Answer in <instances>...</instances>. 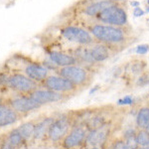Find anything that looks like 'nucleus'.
<instances>
[{"instance_id":"f257e3e1","label":"nucleus","mask_w":149,"mask_h":149,"mask_svg":"<svg viewBox=\"0 0 149 149\" xmlns=\"http://www.w3.org/2000/svg\"><path fill=\"white\" fill-rule=\"evenodd\" d=\"M91 34L107 46L122 44L126 41L125 30L112 25H93L91 27Z\"/></svg>"},{"instance_id":"f03ea898","label":"nucleus","mask_w":149,"mask_h":149,"mask_svg":"<svg viewBox=\"0 0 149 149\" xmlns=\"http://www.w3.org/2000/svg\"><path fill=\"white\" fill-rule=\"evenodd\" d=\"M73 126L74 118L70 114H61L56 116L50 126L46 139L52 143L62 142Z\"/></svg>"},{"instance_id":"7ed1b4c3","label":"nucleus","mask_w":149,"mask_h":149,"mask_svg":"<svg viewBox=\"0 0 149 149\" xmlns=\"http://www.w3.org/2000/svg\"><path fill=\"white\" fill-rule=\"evenodd\" d=\"M100 22L109 25L116 26V27H123L127 24V13L123 8L115 2L109 8L100 12L97 16H95Z\"/></svg>"},{"instance_id":"20e7f679","label":"nucleus","mask_w":149,"mask_h":149,"mask_svg":"<svg viewBox=\"0 0 149 149\" xmlns=\"http://www.w3.org/2000/svg\"><path fill=\"white\" fill-rule=\"evenodd\" d=\"M40 84L37 81H33L25 74L21 73H13L9 76L8 83H7V88H10L16 93H23V95H28L34 92L35 90L39 88Z\"/></svg>"},{"instance_id":"39448f33","label":"nucleus","mask_w":149,"mask_h":149,"mask_svg":"<svg viewBox=\"0 0 149 149\" xmlns=\"http://www.w3.org/2000/svg\"><path fill=\"white\" fill-rule=\"evenodd\" d=\"M57 71L59 76L66 78L67 80L72 81L77 86H85L91 80V74L88 71H86L83 67L77 66V65L62 67V68L58 69Z\"/></svg>"},{"instance_id":"423d86ee","label":"nucleus","mask_w":149,"mask_h":149,"mask_svg":"<svg viewBox=\"0 0 149 149\" xmlns=\"http://www.w3.org/2000/svg\"><path fill=\"white\" fill-rule=\"evenodd\" d=\"M7 103L14 110L18 112L21 116L28 114L29 112L40 109L41 105L30 95H23V93H17L14 97H11L9 100H7Z\"/></svg>"},{"instance_id":"0eeeda50","label":"nucleus","mask_w":149,"mask_h":149,"mask_svg":"<svg viewBox=\"0 0 149 149\" xmlns=\"http://www.w3.org/2000/svg\"><path fill=\"white\" fill-rule=\"evenodd\" d=\"M41 85L43 86L44 88L54 92L63 93V95H69L74 92H76L78 86L74 85L72 81L67 80L64 77H61L59 74L57 76H48L46 80L43 81Z\"/></svg>"},{"instance_id":"6e6552de","label":"nucleus","mask_w":149,"mask_h":149,"mask_svg":"<svg viewBox=\"0 0 149 149\" xmlns=\"http://www.w3.org/2000/svg\"><path fill=\"white\" fill-rule=\"evenodd\" d=\"M88 130L83 124H74L70 132L62 140L64 149H76L86 142V137Z\"/></svg>"},{"instance_id":"1a4fd4ad","label":"nucleus","mask_w":149,"mask_h":149,"mask_svg":"<svg viewBox=\"0 0 149 149\" xmlns=\"http://www.w3.org/2000/svg\"><path fill=\"white\" fill-rule=\"evenodd\" d=\"M62 36L69 42L76 43L80 45H92L93 43V38L90 32L80 27L69 26L61 31Z\"/></svg>"},{"instance_id":"9d476101","label":"nucleus","mask_w":149,"mask_h":149,"mask_svg":"<svg viewBox=\"0 0 149 149\" xmlns=\"http://www.w3.org/2000/svg\"><path fill=\"white\" fill-rule=\"evenodd\" d=\"M111 125L109 122L105 123L104 125L98 127L97 129H93L88 132V135L86 137V145L90 147L93 146H102L105 145L109 139V135L111 133Z\"/></svg>"},{"instance_id":"9b49d317","label":"nucleus","mask_w":149,"mask_h":149,"mask_svg":"<svg viewBox=\"0 0 149 149\" xmlns=\"http://www.w3.org/2000/svg\"><path fill=\"white\" fill-rule=\"evenodd\" d=\"M30 95L41 107L45 104H49V103L59 102L65 100V95L63 93L47 90V88H37L34 92L31 93Z\"/></svg>"},{"instance_id":"f8f14e48","label":"nucleus","mask_w":149,"mask_h":149,"mask_svg":"<svg viewBox=\"0 0 149 149\" xmlns=\"http://www.w3.org/2000/svg\"><path fill=\"white\" fill-rule=\"evenodd\" d=\"M26 144L27 143L18 131L17 127H15L3 134L0 149H22Z\"/></svg>"},{"instance_id":"ddd939ff","label":"nucleus","mask_w":149,"mask_h":149,"mask_svg":"<svg viewBox=\"0 0 149 149\" xmlns=\"http://www.w3.org/2000/svg\"><path fill=\"white\" fill-rule=\"evenodd\" d=\"M22 118L7 102H0V128L11 126Z\"/></svg>"},{"instance_id":"4468645a","label":"nucleus","mask_w":149,"mask_h":149,"mask_svg":"<svg viewBox=\"0 0 149 149\" xmlns=\"http://www.w3.org/2000/svg\"><path fill=\"white\" fill-rule=\"evenodd\" d=\"M23 74L32 79L33 81H37L38 84H42L49 76V69L43 65L29 63L26 64L23 69Z\"/></svg>"},{"instance_id":"2eb2a0df","label":"nucleus","mask_w":149,"mask_h":149,"mask_svg":"<svg viewBox=\"0 0 149 149\" xmlns=\"http://www.w3.org/2000/svg\"><path fill=\"white\" fill-rule=\"evenodd\" d=\"M56 116H46L44 118L40 119V120L36 121L35 124V132H34V137H33L32 142L35 141H42L46 139L48 131L51 126L52 122L54 121Z\"/></svg>"},{"instance_id":"dca6fc26","label":"nucleus","mask_w":149,"mask_h":149,"mask_svg":"<svg viewBox=\"0 0 149 149\" xmlns=\"http://www.w3.org/2000/svg\"><path fill=\"white\" fill-rule=\"evenodd\" d=\"M49 58L53 64H55L57 67L62 68V67L67 66H73L78 63L77 58L73 55H69L63 52H51L49 54Z\"/></svg>"},{"instance_id":"f3484780","label":"nucleus","mask_w":149,"mask_h":149,"mask_svg":"<svg viewBox=\"0 0 149 149\" xmlns=\"http://www.w3.org/2000/svg\"><path fill=\"white\" fill-rule=\"evenodd\" d=\"M91 49V53L92 56L95 60V63L97 62H103L107 59H109L110 56V52L109 47L103 43H98V44H95Z\"/></svg>"},{"instance_id":"a211bd4d","label":"nucleus","mask_w":149,"mask_h":149,"mask_svg":"<svg viewBox=\"0 0 149 149\" xmlns=\"http://www.w3.org/2000/svg\"><path fill=\"white\" fill-rule=\"evenodd\" d=\"M114 3L115 2L111 1V0H102V1L95 2V3L88 5L85 9V13L88 16H97L100 12L105 10Z\"/></svg>"},{"instance_id":"6ab92c4d","label":"nucleus","mask_w":149,"mask_h":149,"mask_svg":"<svg viewBox=\"0 0 149 149\" xmlns=\"http://www.w3.org/2000/svg\"><path fill=\"white\" fill-rule=\"evenodd\" d=\"M35 124H36V121L30 120V121L23 122L22 124L17 126L18 131L20 132V134L22 135L24 140L26 141V143L32 142L33 141L34 132H35Z\"/></svg>"},{"instance_id":"aec40b11","label":"nucleus","mask_w":149,"mask_h":149,"mask_svg":"<svg viewBox=\"0 0 149 149\" xmlns=\"http://www.w3.org/2000/svg\"><path fill=\"white\" fill-rule=\"evenodd\" d=\"M136 125L139 129H146L149 126V107H142L138 110Z\"/></svg>"},{"instance_id":"412c9836","label":"nucleus","mask_w":149,"mask_h":149,"mask_svg":"<svg viewBox=\"0 0 149 149\" xmlns=\"http://www.w3.org/2000/svg\"><path fill=\"white\" fill-rule=\"evenodd\" d=\"M136 133H137V129L130 127L127 128L125 131L123 132L122 138L124 139L126 145L128 146L129 149H137L139 147L137 140H136Z\"/></svg>"},{"instance_id":"4be33fe9","label":"nucleus","mask_w":149,"mask_h":149,"mask_svg":"<svg viewBox=\"0 0 149 149\" xmlns=\"http://www.w3.org/2000/svg\"><path fill=\"white\" fill-rule=\"evenodd\" d=\"M74 57L77 58L78 61H81V63H86V64L95 63L92 56L90 48H80V49L76 51V56Z\"/></svg>"},{"instance_id":"5701e85b","label":"nucleus","mask_w":149,"mask_h":149,"mask_svg":"<svg viewBox=\"0 0 149 149\" xmlns=\"http://www.w3.org/2000/svg\"><path fill=\"white\" fill-rule=\"evenodd\" d=\"M136 140L139 146L149 145V132L146 129H137L136 133Z\"/></svg>"},{"instance_id":"b1692460","label":"nucleus","mask_w":149,"mask_h":149,"mask_svg":"<svg viewBox=\"0 0 149 149\" xmlns=\"http://www.w3.org/2000/svg\"><path fill=\"white\" fill-rule=\"evenodd\" d=\"M107 149H129L123 138H115L107 143Z\"/></svg>"},{"instance_id":"393cba45","label":"nucleus","mask_w":149,"mask_h":149,"mask_svg":"<svg viewBox=\"0 0 149 149\" xmlns=\"http://www.w3.org/2000/svg\"><path fill=\"white\" fill-rule=\"evenodd\" d=\"M149 84V74H142L138 78L137 81H136V85L138 86H145Z\"/></svg>"},{"instance_id":"a878e982","label":"nucleus","mask_w":149,"mask_h":149,"mask_svg":"<svg viewBox=\"0 0 149 149\" xmlns=\"http://www.w3.org/2000/svg\"><path fill=\"white\" fill-rule=\"evenodd\" d=\"M10 74H7L6 72L0 73V88H7V83Z\"/></svg>"},{"instance_id":"bb28decb","label":"nucleus","mask_w":149,"mask_h":149,"mask_svg":"<svg viewBox=\"0 0 149 149\" xmlns=\"http://www.w3.org/2000/svg\"><path fill=\"white\" fill-rule=\"evenodd\" d=\"M134 102V100L132 98L130 95H125L124 97L120 98V100H117V104L118 105H130Z\"/></svg>"},{"instance_id":"cd10ccee","label":"nucleus","mask_w":149,"mask_h":149,"mask_svg":"<svg viewBox=\"0 0 149 149\" xmlns=\"http://www.w3.org/2000/svg\"><path fill=\"white\" fill-rule=\"evenodd\" d=\"M148 51H149V46L146 44L139 45V46H137V48H136V54H138V55H145Z\"/></svg>"},{"instance_id":"c85d7f7f","label":"nucleus","mask_w":149,"mask_h":149,"mask_svg":"<svg viewBox=\"0 0 149 149\" xmlns=\"http://www.w3.org/2000/svg\"><path fill=\"white\" fill-rule=\"evenodd\" d=\"M145 66V65H141V62H139V63H135L133 64V66H132V73L134 72V74H141L143 71V67Z\"/></svg>"},{"instance_id":"c756f323","label":"nucleus","mask_w":149,"mask_h":149,"mask_svg":"<svg viewBox=\"0 0 149 149\" xmlns=\"http://www.w3.org/2000/svg\"><path fill=\"white\" fill-rule=\"evenodd\" d=\"M144 13H145V12H144L139 6L134 7V9H133V16L134 17H140V16H143Z\"/></svg>"},{"instance_id":"7c9ffc66","label":"nucleus","mask_w":149,"mask_h":149,"mask_svg":"<svg viewBox=\"0 0 149 149\" xmlns=\"http://www.w3.org/2000/svg\"><path fill=\"white\" fill-rule=\"evenodd\" d=\"M130 5L133 6V8H134V7H138L139 6V2H137V1H131L130 2Z\"/></svg>"},{"instance_id":"2f4dec72","label":"nucleus","mask_w":149,"mask_h":149,"mask_svg":"<svg viewBox=\"0 0 149 149\" xmlns=\"http://www.w3.org/2000/svg\"><path fill=\"white\" fill-rule=\"evenodd\" d=\"M137 149H149V145L148 146H139Z\"/></svg>"},{"instance_id":"473e14b6","label":"nucleus","mask_w":149,"mask_h":149,"mask_svg":"<svg viewBox=\"0 0 149 149\" xmlns=\"http://www.w3.org/2000/svg\"><path fill=\"white\" fill-rule=\"evenodd\" d=\"M90 149H102L100 146H93V147H90Z\"/></svg>"},{"instance_id":"72a5a7b5","label":"nucleus","mask_w":149,"mask_h":149,"mask_svg":"<svg viewBox=\"0 0 149 149\" xmlns=\"http://www.w3.org/2000/svg\"><path fill=\"white\" fill-rule=\"evenodd\" d=\"M111 1H113V2H121V1H124V0H111Z\"/></svg>"},{"instance_id":"f704fd0d","label":"nucleus","mask_w":149,"mask_h":149,"mask_svg":"<svg viewBox=\"0 0 149 149\" xmlns=\"http://www.w3.org/2000/svg\"><path fill=\"white\" fill-rule=\"evenodd\" d=\"M0 102H3V97H2L1 95H0Z\"/></svg>"},{"instance_id":"c9c22d12","label":"nucleus","mask_w":149,"mask_h":149,"mask_svg":"<svg viewBox=\"0 0 149 149\" xmlns=\"http://www.w3.org/2000/svg\"><path fill=\"white\" fill-rule=\"evenodd\" d=\"M145 12H146V13H149V5H148V7H147V8H146Z\"/></svg>"},{"instance_id":"e433bc0d","label":"nucleus","mask_w":149,"mask_h":149,"mask_svg":"<svg viewBox=\"0 0 149 149\" xmlns=\"http://www.w3.org/2000/svg\"><path fill=\"white\" fill-rule=\"evenodd\" d=\"M2 136H3V135H0V145H1V141H2Z\"/></svg>"},{"instance_id":"4c0bfd02","label":"nucleus","mask_w":149,"mask_h":149,"mask_svg":"<svg viewBox=\"0 0 149 149\" xmlns=\"http://www.w3.org/2000/svg\"><path fill=\"white\" fill-rule=\"evenodd\" d=\"M146 130H147V131H148V132H149V126H148V127H147V128H146Z\"/></svg>"},{"instance_id":"58836bf2","label":"nucleus","mask_w":149,"mask_h":149,"mask_svg":"<svg viewBox=\"0 0 149 149\" xmlns=\"http://www.w3.org/2000/svg\"><path fill=\"white\" fill-rule=\"evenodd\" d=\"M147 4H148V5H149V0H147Z\"/></svg>"},{"instance_id":"ea45409f","label":"nucleus","mask_w":149,"mask_h":149,"mask_svg":"<svg viewBox=\"0 0 149 149\" xmlns=\"http://www.w3.org/2000/svg\"><path fill=\"white\" fill-rule=\"evenodd\" d=\"M148 22H149V19H148Z\"/></svg>"}]
</instances>
